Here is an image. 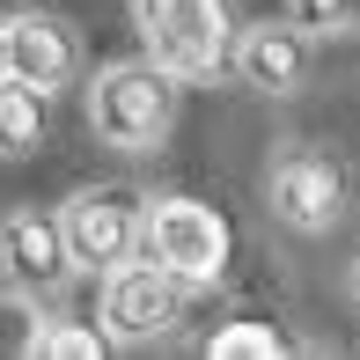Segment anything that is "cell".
I'll list each match as a JSON object with an SVG mask.
<instances>
[{"mask_svg": "<svg viewBox=\"0 0 360 360\" xmlns=\"http://www.w3.org/2000/svg\"><path fill=\"white\" fill-rule=\"evenodd\" d=\"M176 125V74L162 59H125L103 67L89 89V133L118 155H155Z\"/></svg>", "mask_w": 360, "mask_h": 360, "instance_id": "1", "label": "cell"}, {"mask_svg": "<svg viewBox=\"0 0 360 360\" xmlns=\"http://www.w3.org/2000/svg\"><path fill=\"white\" fill-rule=\"evenodd\" d=\"M133 30L147 59H162L176 81H214L221 67H236L228 0H133Z\"/></svg>", "mask_w": 360, "mask_h": 360, "instance_id": "2", "label": "cell"}, {"mask_svg": "<svg viewBox=\"0 0 360 360\" xmlns=\"http://www.w3.org/2000/svg\"><path fill=\"white\" fill-rule=\"evenodd\" d=\"M228 250H236V236H228V221L214 214L206 199H147V257L155 265H169L184 287H214L228 272Z\"/></svg>", "mask_w": 360, "mask_h": 360, "instance_id": "3", "label": "cell"}, {"mask_svg": "<svg viewBox=\"0 0 360 360\" xmlns=\"http://www.w3.org/2000/svg\"><path fill=\"white\" fill-rule=\"evenodd\" d=\"M184 280H176L169 265H155V257H125L118 272H103V331L110 346H155V338H169L176 323H184Z\"/></svg>", "mask_w": 360, "mask_h": 360, "instance_id": "4", "label": "cell"}, {"mask_svg": "<svg viewBox=\"0 0 360 360\" xmlns=\"http://www.w3.org/2000/svg\"><path fill=\"white\" fill-rule=\"evenodd\" d=\"M67 243L81 272H118L125 257L147 250V199L133 184H89L67 199Z\"/></svg>", "mask_w": 360, "mask_h": 360, "instance_id": "5", "label": "cell"}, {"mask_svg": "<svg viewBox=\"0 0 360 360\" xmlns=\"http://www.w3.org/2000/svg\"><path fill=\"white\" fill-rule=\"evenodd\" d=\"M265 206L272 221H287L294 236H323L346 221V162L323 147H287L265 169Z\"/></svg>", "mask_w": 360, "mask_h": 360, "instance_id": "6", "label": "cell"}, {"mask_svg": "<svg viewBox=\"0 0 360 360\" xmlns=\"http://www.w3.org/2000/svg\"><path fill=\"white\" fill-rule=\"evenodd\" d=\"M0 67H8V81H30V89H67L74 67H81V44L74 30L59 22V15H37V8H15L8 30H0Z\"/></svg>", "mask_w": 360, "mask_h": 360, "instance_id": "7", "label": "cell"}, {"mask_svg": "<svg viewBox=\"0 0 360 360\" xmlns=\"http://www.w3.org/2000/svg\"><path fill=\"white\" fill-rule=\"evenodd\" d=\"M0 265H8V287H15V294H52V287L74 272L67 221L15 206V214H8V228H0Z\"/></svg>", "mask_w": 360, "mask_h": 360, "instance_id": "8", "label": "cell"}, {"mask_svg": "<svg viewBox=\"0 0 360 360\" xmlns=\"http://www.w3.org/2000/svg\"><path fill=\"white\" fill-rule=\"evenodd\" d=\"M236 74L257 96H294L309 81V30L302 22H250L236 37Z\"/></svg>", "mask_w": 360, "mask_h": 360, "instance_id": "9", "label": "cell"}, {"mask_svg": "<svg viewBox=\"0 0 360 360\" xmlns=\"http://www.w3.org/2000/svg\"><path fill=\"white\" fill-rule=\"evenodd\" d=\"M37 140H44V89L8 81V89H0V147H8V155H30Z\"/></svg>", "mask_w": 360, "mask_h": 360, "instance_id": "10", "label": "cell"}, {"mask_svg": "<svg viewBox=\"0 0 360 360\" xmlns=\"http://www.w3.org/2000/svg\"><path fill=\"white\" fill-rule=\"evenodd\" d=\"M103 346H110V331H89V323H44L22 353H37V360H103Z\"/></svg>", "mask_w": 360, "mask_h": 360, "instance_id": "11", "label": "cell"}, {"mask_svg": "<svg viewBox=\"0 0 360 360\" xmlns=\"http://www.w3.org/2000/svg\"><path fill=\"white\" fill-rule=\"evenodd\" d=\"M206 353H214V360H280L287 338L272 331V323H228V331L206 338Z\"/></svg>", "mask_w": 360, "mask_h": 360, "instance_id": "12", "label": "cell"}, {"mask_svg": "<svg viewBox=\"0 0 360 360\" xmlns=\"http://www.w3.org/2000/svg\"><path fill=\"white\" fill-rule=\"evenodd\" d=\"M294 22L302 30H338L346 22V0H294Z\"/></svg>", "mask_w": 360, "mask_h": 360, "instance_id": "13", "label": "cell"}, {"mask_svg": "<svg viewBox=\"0 0 360 360\" xmlns=\"http://www.w3.org/2000/svg\"><path fill=\"white\" fill-rule=\"evenodd\" d=\"M353 309H360V257H353Z\"/></svg>", "mask_w": 360, "mask_h": 360, "instance_id": "14", "label": "cell"}]
</instances>
